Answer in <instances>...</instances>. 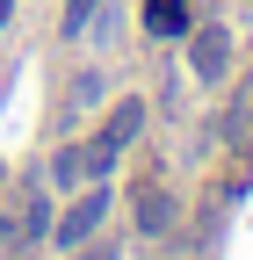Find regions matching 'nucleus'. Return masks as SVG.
<instances>
[{
    "label": "nucleus",
    "instance_id": "obj_2",
    "mask_svg": "<svg viewBox=\"0 0 253 260\" xmlns=\"http://www.w3.org/2000/svg\"><path fill=\"white\" fill-rule=\"evenodd\" d=\"M188 65H196V80H225V65H232V29H225V22H203L196 37H188Z\"/></svg>",
    "mask_w": 253,
    "mask_h": 260
},
{
    "label": "nucleus",
    "instance_id": "obj_1",
    "mask_svg": "<svg viewBox=\"0 0 253 260\" xmlns=\"http://www.w3.org/2000/svg\"><path fill=\"white\" fill-rule=\"evenodd\" d=\"M138 130H145V102L138 94H123V102L102 116V130H94V145H87V174H109L123 152L138 145Z\"/></svg>",
    "mask_w": 253,
    "mask_h": 260
},
{
    "label": "nucleus",
    "instance_id": "obj_9",
    "mask_svg": "<svg viewBox=\"0 0 253 260\" xmlns=\"http://www.w3.org/2000/svg\"><path fill=\"white\" fill-rule=\"evenodd\" d=\"M8 15H15V0H0V29H8Z\"/></svg>",
    "mask_w": 253,
    "mask_h": 260
},
{
    "label": "nucleus",
    "instance_id": "obj_7",
    "mask_svg": "<svg viewBox=\"0 0 253 260\" xmlns=\"http://www.w3.org/2000/svg\"><path fill=\"white\" fill-rule=\"evenodd\" d=\"M94 8H102V0H66V22H58V29H66V37H80V29L94 22Z\"/></svg>",
    "mask_w": 253,
    "mask_h": 260
},
{
    "label": "nucleus",
    "instance_id": "obj_6",
    "mask_svg": "<svg viewBox=\"0 0 253 260\" xmlns=\"http://www.w3.org/2000/svg\"><path fill=\"white\" fill-rule=\"evenodd\" d=\"M80 174H87V152H58V159H51V181H58V188L80 181Z\"/></svg>",
    "mask_w": 253,
    "mask_h": 260
},
{
    "label": "nucleus",
    "instance_id": "obj_3",
    "mask_svg": "<svg viewBox=\"0 0 253 260\" xmlns=\"http://www.w3.org/2000/svg\"><path fill=\"white\" fill-rule=\"evenodd\" d=\"M102 217H109V195H102V188H87L80 203H73L66 217H58V253H73V246H80V239H87Z\"/></svg>",
    "mask_w": 253,
    "mask_h": 260
},
{
    "label": "nucleus",
    "instance_id": "obj_8",
    "mask_svg": "<svg viewBox=\"0 0 253 260\" xmlns=\"http://www.w3.org/2000/svg\"><path fill=\"white\" fill-rule=\"evenodd\" d=\"M80 260H116V246H94V253H80Z\"/></svg>",
    "mask_w": 253,
    "mask_h": 260
},
{
    "label": "nucleus",
    "instance_id": "obj_4",
    "mask_svg": "<svg viewBox=\"0 0 253 260\" xmlns=\"http://www.w3.org/2000/svg\"><path fill=\"white\" fill-rule=\"evenodd\" d=\"M167 224H174V195H167V188H138V232L160 239Z\"/></svg>",
    "mask_w": 253,
    "mask_h": 260
},
{
    "label": "nucleus",
    "instance_id": "obj_5",
    "mask_svg": "<svg viewBox=\"0 0 253 260\" xmlns=\"http://www.w3.org/2000/svg\"><path fill=\"white\" fill-rule=\"evenodd\" d=\"M145 29H152V37H174V29H188V0H145Z\"/></svg>",
    "mask_w": 253,
    "mask_h": 260
}]
</instances>
